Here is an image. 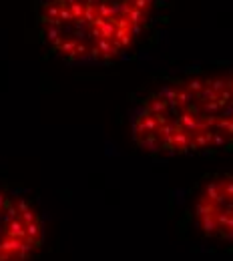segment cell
Wrapping results in <instances>:
<instances>
[{
  "label": "cell",
  "instance_id": "1",
  "mask_svg": "<svg viewBox=\"0 0 233 261\" xmlns=\"http://www.w3.org/2000/svg\"><path fill=\"white\" fill-rule=\"evenodd\" d=\"M129 135L143 153L163 157L233 145V68L163 83L133 109Z\"/></svg>",
  "mask_w": 233,
  "mask_h": 261
},
{
  "label": "cell",
  "instance_id": "4",
  "mask_svg": "<svg viewBox=\"0 0 233 261\" xmlns=\"http://www.w3.org/2000/svg\"><path fill=\"white\" fill-rule=\"evenodd\" d=\"M195 225L203 235L233 241V169L209 179L193 205Z\"/></svg>",
  "mask_w": 233,
  "mask_h": 261
},
{
  "label": "cell",
  "instance_id": "3",
  "mask_svg": "<svg viewBox=\"0 0 233 261\" xmlns=\"http://www.w3.org/2000/svg\"><path fill=\"white\" fill-rule=\"evenodd\" d=\"M44 241V221L31 201L0 189V261H31Z\"/></svg>",
  "mask_w": 233,
  "mask_h": 261
},
{
  "label": "cell",
  "instance_id": "2",
  "mask_svg": "<svg viewBox=\"0 0 233 261\" xmlns=\"http://www.w3.org/2000/svg\"><path fill=\"white\" fill-rule=\"evenodd\" d=\"M157 0H38L40 31L55 55L76 65L111 63L143 34Z\"/></svg>",
  "mask_w": 233,
  "mask_h": 261
}]
</instances>
